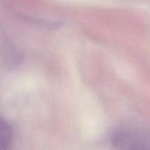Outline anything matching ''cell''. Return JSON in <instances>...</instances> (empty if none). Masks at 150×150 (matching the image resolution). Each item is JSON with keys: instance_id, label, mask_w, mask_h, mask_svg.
Segmentation results:
<instances>
[{"instance_id": "6da1fadb", "label": "cell", "mask_w": 150, "mask_h": 150, "mask_svg": "<svg viewBox=\"0 0 150 150\" xmlns=\"http://www.w3.org/2000/svg\"><path fill=\"white\" fill-rule=\"evenodd\" d=\"M116 150H150V138L138 133H124L115 138Z\"/></svg>"}, {"instance_id": "7a4b0ae2", "label": "cell", "mask_w": 150, "mask_h": 150, "mask_svg": "<svg viewBox=\"0 0 150 150\" xmlns=\"http://www.w3.org/2000/svg\"><path fill=\"white\" fill-rule=\"evenodd\" d=\"M12 140V132L9 124L0 118V150H8Z\"/></svg>"}]
</instances>
